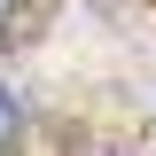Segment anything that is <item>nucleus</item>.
<instances>
[{
    "mask_svg": "<svg viewBox=\"0 0 156 156\" xmlns=\"http://www.w3.org/2000/svg\"><path fill=\"white\" fill-rule=\"evenodd\" d=\"M0 16H8V0H0Z\"/></svg>",
    "mask_w": 156,
    "mask_h": 156,
    "instance_id": "f03ea898",
    "label": "nucleus"
},
{
    "mask_svg": "<svg viewBox=\"0 0 156 156\" xmlns=\"http://www.w3.org/2000/svg\"><path fill=\"white\" fill-rule=\"evenodd\" d=\"M23 133V109H16V94H8V86H0V148H8V140Z\"/></svg>",
    "mask_w": 156,
    "mask_h": 156,
    "instance_id": "f257e3e1",
    "label": "nucleus"
}]
</instances>
